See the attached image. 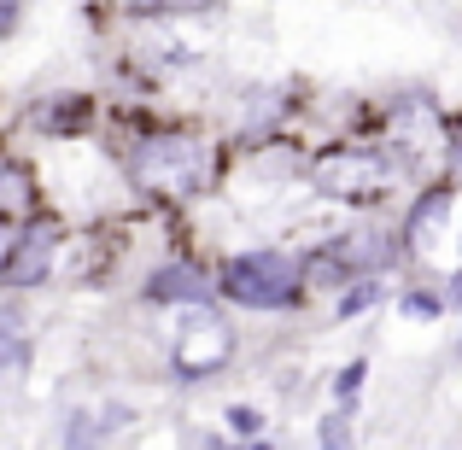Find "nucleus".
Returning <instances> with one entry per match:
<instances>
[{
	"instance_id": "423d86ee",
	"label": "nucleus",
	"mask_w": 462,
	"mask_h": 450,
	"mask_svg": "<svg viewBox=\"0 0 462 450\" xmlns=\"http://www.w3.org/2000/svg\"><path fill=\"white\" fill-rule=\"evenodd\" d=\"M147 293H152V298H188V304H199V298H211V281H205L193 263H170V270L152 275Z\"/></svg>"
},
{
	"instance_id": "9d476101",
	"label": "nucleus",
	"mask_w": 462,
	"mask_h": 450,
	"mask_svg": "<svg viewBox=\"0 0 462 450\" xmlns=\"http://www.w3.org/2000/svg\"><path fill=\"white\" fill-rule=\"evenodd\" d=\"M18 30V0H0V35Z\"/></svg>"
},
{
	"instance_id": "f03ea898",
	"label": "nucleus",
	"mask_w": 462,
	"mask_h": 450,
	"mask_svg": "<svg viewBox=\"0 0 462 450\" xmlns=\"http://www.w3.org/2000/svg\"><path fill=\"white\" fill-rule=\"evenodd\" d=\"M299 281H305V270L293 258H282V252H240V258L223 263V293L235 304H252V310L293 304Z\"/></svg>"
},
{
	"instance_id": "f8f14e48",
	"label": "nucleus",
	"mask_w": 462,
	"mask_h": 450,
	"mask_svg": "<svg viewBox=\"0 0 462 450\" xmlns=\"http://www.w3.org/2000/svg\"><path fill=\"white\" fill-rule=\"evenodd\" d=\"M357 381H363V363H357V369H346V374H339V392L351 398V392H357Z\"/></svg>"
},
{
	"instance_id": "39448f33",
	"label": "nucleus",
	"mask_w": 462,
	"mask_h": 450,
	"mask_svg": "<svg viewBox=\"0 0 462 450\" xmlns=\"http://www.w3.org/2000/svg\"><path fill=\"white\" fill-rule=\"evenodd\" d=\"M47 263H53V228H23V234L12 240L6 263H0V281H12V287L42 281Z\"/></svg>"
},
{
	"instance_id": "7ed1b4c3",
	"label": "nucleus",
	"mask_w": 462,
	"mask_h": 450,
	"mask_svg": "<svg viewBox=\"0 0 462 450\" xmlns=\"http://www.w3.org/2000/svg\"><path fill=\"white\" fill-rule=\"evenodd\" d=\"M228 351H235V334H228V322L217 310H205L199 304H188L176 322V374H188V381H199V374L223 369Z\"/></svg>"
},
{
	"instance_id": "ddd939ff",
	"label": "nucleus",
	"mask_w": 462,
	"mask_h": 450,
	"mask_svg": "<svg viewBox=\"0 0 462 450\" xmlns=\"http://www.w3.org/2000/svg\"><path fill=\"white\" fill-rule=\"evenodd\" d=\"M451 170H457V181H462V129H457V141H451Z\"/></svg>"
},
{
	"instance_id": "6e6552de",
	"label": "nucleus",
	"mask_w": 462,
	"mask_h": 450,
	"mask_svg": "<svg viewBox=\"0 0 462 450\" xmlns=\"http://www.w3.org/2000/svg\"><path fill=\"white\" fill-rule=\"evenodd\" d=\"M374 298H381V287H374V281H369V287H357V293H351L346 304H339V316H357L363 304H374Z\"/></svg>"
},
{
	"instance_id": "0eeeda50",
	"label": "nucleus",
	"mask_w": 462,
	"mask_h": 450,
	"mask_svg": "<svg viewBox=\"0 0 462 450\" xmlns=\"http://www.w3.org/2000/svg\"><path fill=\"white\" fill-rule=\"evenodd\" d=\"M30 199V181H23V170L18 164H6V158H0V211H18V205Z\"/></svg>"
},
{
	"instance_id": "9b49d317",
	"label": "nucleus",
	"mask_w": 462,
	"mask_h": 450,
	"mask_svg": "<svg viewBox=\"0 0 462 450\" xmlns=\"http://www.w3.org/2000/svg\"><path fill=\"white\" fill-rule=\"evenodd\" d=\"M12 240H18V228L6 223V211H0V263H6V252H12Z\"/></svg>"
},
{
	"instance_id": "1a4fd4ad",
	"label": "nucleus",
	"mask_w": 462,
	"mask_h": 450,
	"mask_svg": "<svg viewBox=\"0 0 462 450\" xmlns=\"http://www.w3.org/2000/svg\"><path fill=\"white\" fill-rule=\"evenodd\" d=\"M404 310H410V316H421V322H428V316L439 310V298H433V293H410V298H404Z\"/></svg>"
},
{
	"instance_id": "20e7f679",
	"label": "nucleus",
	"mask_w": 462,
	"mask_h": 450,
	"mask_svg": "<svg viewBox=\"0 0 462 450\" xmlns=\"http://www.w3.org/2000/svg\"><path fill=\"white\" fill-rule=\"evenodd\" d=\"M386 164L369 152H328L322 164H316V188L322 193H339V199H374V193L386 188Z\"/></svg>"
},
{
	"instance_id": "f257e3e1",
	"label": "nucleus",
	"mask_w": 462,
	"mask_h": 450,
	"mask_svg": "<svg viewBox=\"0 0 462 450\" xmlns=\"http://www.w3.org/2000/svg\"><path fill=\"white\" fill-rule=\"evenodd\" d=\"M129 170H135L141 188L152 193H170V199H188V193L205 188V147L193 135H147L129 158Z\"/></svg>"
}]
</instances>
